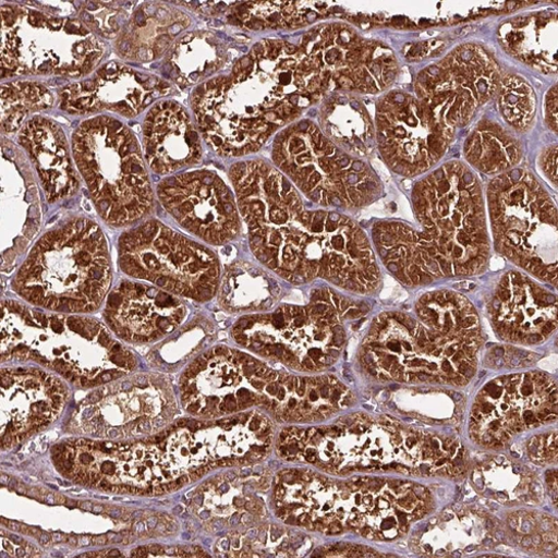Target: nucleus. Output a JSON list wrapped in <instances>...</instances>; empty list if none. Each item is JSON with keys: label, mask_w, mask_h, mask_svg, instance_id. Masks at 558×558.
Instances as JSON below:
<instances>
[{"label": "nucleus", "mask_w": 558, "mask_h": 558, "mask_svg": "<svg viewBox=\"0 0 558 558\" xmlns=\"http://www.w3.org/2000/svg\"><path fill=\"white\" fill-rule=\"evenodd\" d=\"M329 89V78L298 46L264 39L226 76L199 85L192 109L206 144L219 156L257 153Z\"/></svg>", "instance_id": "nucleus-1"}, {"label": "nucleus", "mask_w": 558, "mask_h": 558, "mask_svg": "<svg viewBox=\"0 0 558 558\" xmlns=\"http://www.w3.org/2000/svg\"><path fill=\"white\" fill-rule=\"evenodd\" d=\"M412 203L423 231L397 221L378 222L372 230L384 265L399 282L416 288L484 272L490 253L485 207L470 169L442 166L414 185Z\"/></svg>", "instance_id": "nucleus-2"}, {"label": "nucleus", "mask_w": 558, "mask_h": 558, "mask_svg": "<svg viewBox=\"0 0 558 558\" xmlns=\"http://www.w3.org/2000/svg\"><path fill=\"white\" fill-rule=\"evenodd\" d=\"M416 318L383 313L372 322V366L383 381L466 386L476 374L483 342L473 304L449 291L427 293Z\"/></svg>", "instance_id": "nucleus-3"}, {"label": "nucleus", "mask_w": 558, "mask_h": 558, "mask_svg": "<svg viewBox=\"0 0 558 558\" xmlns=\"http://www.w3.org/2000/svg\"><path fill=\"white\" fill-rule=\"evenodd\" d=\"M254 256L293 286L324 279L344 291L378 292L383 275L364 231L347 216L303 209L287 223L250 241Z\"/></svg>", "instance_id": "nucleus-4"}, {"label": "nucleus", "mask_w": 558, "mask_h": 558, "mask_svg": "<svg viewBox=\"0 0 558 558\" xmlns=\"http://www.w3.org/2000/svg\"><path fill=\"white\" fill-rule=\"evenodd\" d=\"M33 360L83 388L101 387L136 367L135 356L87 317L48 315L2 303V361Z\"/></svg>", "instance_id": "nucleus-5"}, {"label": "nucleus", "mask_w": 558, "mask_h": 558, "mask_svg": "<svg viewBox=\"0 0 558 558\" xmlns=\"http://www.w3.org/2000/svg\"><path fill=\"white\" fill-rule=\"evenodd\" d=\"M401 496L397 481L335 482L299 469L274 477L270 502L277 519L291 527L328 535L351 530L369 539H387L401 526Z\"/></svg>", "instance_id": "nucleus-6"}, {"label": "nucleus", "mask_w": 558, "mask_h": 558, "mask_svg": "<svg viewBox=\"0 0 558 558\" xmlns=\"http://www.w3.org/2000/svg\"><path fill=\"white\" fill-rule=\"evenodd\" d=\"M111 282V257L102 229L95 221L76 218L34 245L13 289L36 306L90 313L100 307Z\"/></svg>", "instance_id": "nucleus-7"}, {"label": "nucleus", "mask_w": 558, "mask_h": 558, "mask_svg": "<svg viewBox=\"0 0 558 558\" xmlns=\"http://www.w3.org/2000/svg\"><path fill=\"white\" fill-rule=\"evenodd\" d=\"M368 311L331 289L315 290L304 306L282 305L242 317L231 330L241 347L298 374H320L337 363L347 343L344 322Z\"/></svg>", "instance_id": "nucleus-8"}, {"label": "nucleus", "mask_w": 558, "mask_h": 558, "mask_svg": "<svg viewBox=\"0 0 558 558\" xmlns=\"http://www.w3.org/2000/svg\"><path fill=\"white\" fill-rule=\"evenodd\" d=\"M75 166L102 219L133 225L154 211L155 196L134 133L121 121L100 116L80 124L72 137Z\"/></svg>", "instance_id": "nucleus-9"}, {"label": "nucleus", "mask_w": 558, "mask_h": 558, "mask_svg": "<svg viewBox=\"0 0 558 558\" xmlns=\"http://www.w3.org/2000/svg\"><path fill=\"white\" fill-rule=\"evenodd\" d=\"M405 430L388 416L356 413L338 424L317 428L289 427L275 439L276 452L289 462L307 463L325 472L350 475L355 472H417L423 452L411 451Z\"/></svg>", "instance_id": "nucleus-10"}, {"label": "nucleus", "mask_w": 558, "mask_h": 558, "mask_svg": "<svg viewBox=\"0 0 558 558\" xmlns=\"http://www.w3.org/2000/svg\"><path fill=\"white\" fill-rule=\"evenodd\" d=\"M298 380L248 353L218 345L185 368L179 389L183 408L209 421L257 407L284 424Z\"/></svg>", "instance_id": "nucleus-11"}, {"label": "nucleus", "mask_w": 558, "mask_h": 558, "mask_svg": "<svg viewBox=\"0 0 558 558\" xmlns=\"http://www.w3.org/2000/svg\"><path fill=\"white\" fill-rule=\"evenodd\" d=\"M271 155L276 168L319 206L357 209L383 194L376 172L324 136L310 120L279 132Z\"/></svg>", "instance_id": "nucleus-12"}, {"label": "nucleus", "mask_w": 558, "mask_h": 558, "mask_svg": "<svg viewBox=\"0 0 558 558\" xmlns=\"http://www.w3.org/2000/svg\"><path fill=\"white\" fill-rule=\"evenodd\" d=\"M105 44L82 21L24 7L2 8V77L80 78L104 59Z\"/></svg>", "instance_id": "nucleus-13"}, {"label": "nucleus", "mask_w": 558, "mask_h": 558, "mask_svg": "<svg viewBox=\"0 0 558 558\" xmlns=\"http://www.w3.org/2000/svg\"><path fill=\"white\" fill-rule=\"evenodd\" d=\"M488 205L498 253L557 287V211L538 181L505 172L490 182Z\"/></svg>", "instance_id": "nucleus-14"}, {"label": "nucleus", "mask_w": 558, "mask_h": 558, "mask_svg": "<svg viewBox=\"0 0 558 558\" xmlns=\"http://www.w3.org/2000/svg\"><path fill=\"white\" fill-rule=\"evenodd\" d=\"M118 250L130 277L198 302L217 295L222 272L216 254L158 220L123 232Z\"/></svg>", "instance_id": "nucleus-15"}, {"label": "nucleus", "mask_w": 558, "mask_h": 558, "mask_svg": "<svg viewBox=\"0 0 558 558\" xmlns=\"http://www.w3.org/2000/svg\"><path fill=\"white\" fill-rule=\"evenodd\" d=\"M378 144L388 166L407 177L429 170L445 155L452 129L430 109L401 92L383 98L377 111Z\"/></svg>", "instance_id": "nucleus-16"}, {"label": "nucleus", "mask_w": 558, "mask_h": 558, "mask_svg": "<svg viewBox=\"0 0 558 558\" xmlns=\"http://www.w3.org/2000/svg\"><path fill=\"white\" fill-rule=\"evenodd\" d=\"M157 194L173 219L207 244L225 245L241 234L238 201L214 171L198 170L166 178L158 185Z\"/></svg>", "instance_id": "nucleus-17"}, {"label": "nucleus", "mask_w": 558, "mask_h": 558, "mask_svg": "<svg viewBox=\"0 0 558 558\" xmlns=\"http://www.w3.org/2000/svg\"><path fill=\"white\" fill-rule=\"evenodd\" d=\"M308 57L332 84L343 89L378 93L397 76V61L387 46L360 37L342 24L308 32L301 41Z\"/></svg>", "instance_id": "nucleus-18"}, {"label": "nucleus", "mask_w": 558, "mask_h": 558, "mask_svg": "<svg viewBox=\"0 0 558 558\" xmlns=\"http://www.w3.org/2000/svg\"><path fill=\"white\" fill-rule=\"evenodd\" d=\"M496 64L477 46H462L438 66V73L418 76V95L434 117L453 129L470 120L498 86Z\"/></svg>", "instance_id": "nucleus-19"}, {"label": "nucleus", "mask_w": 558, "mask_h": 558, "mask_svg": "<svg viewBox=\"0 0 558 558\" xmlns=\"http://www.w3.org/2000/svg\"><path fill=\"white\" fill-rule=\"evenodd\" d=\"M170 90L171 85L156 75L111 62L88 78L64 87L60 93L61 109L75 116L109 111L134 118L169 96Z\"/></svg>", "instance_id": "nucleus-20"}, {"label": "nucleus", "mask_w": 558, "mask_h": 558, "mask_svg": "<svg viewBox=\"0 0 558 558\" xmlns=\"http://www.w3.org/2000/svg\"><path fill=\"white\" fill-rule=\"evenodd\" d=\"M500 339L538 344L557 328V299L521 271H509L498 283L488 305Z\"/></svg>", "instance_id": "nucleus-21"}, {"label": "nucleus", "mask_w": 558, "mask_h": 558, "mask_svg": "<svg viewBox=\"0 0 558 558\" xmlns=\"http://www.w3.org/2000/svg\"><path fill=\"white\" fill-rule=\"evenodd\" d=\"M185 307L173 294L157 287L123 281L108 298L105 318L121 339L149 343L172 333Z\"/></svg>", "instance_id": "nucleus-22"}, {"label": "nucleus", "mask_w": 558, "mask_h": 558, "mask_svg": "<svg viewBox=\"0 0 558 558\" xmlns=\"http://www.w3.org/2000/svg\"><path fill=\"white\" fill-rule=\"evenodd\" d=\"M2 269L27 248L40 223L39 197L17 150L2 148Z\"/></svg>", "instance_id": "nucleus-23"}, {"label": "nucleus", "mask_w": 558, "mask_h": 558, "mask_svg": "<svg viewBox=\"0 0 558 558\" xmlns=\"http://www.w3.org/2000/svg\"><path fill=\"white\" fill-rule=\"evenodd\" d=\"M144 148L153 171L170 174L203 157L199 132L190 114L173 101L157 104L144 122Z\"/></svg>", "instance_id": "nucleus-24"}, {"label": "nucleus", "mask_w": 558, "mask_h": 558, "mask_svg": "<svg viewBox=\"0 0 558 558\" xmlns=\"http://www.w3.org/2000/svg\"><path fill=\"white\" fill-rule=\"evenodd\" d=\"M19 144L35 167L46 198L57 203L80 189V177L63 130L51 119L35 117L20 130Z\"/></svg>", "instance_id": "nucleus-25"}, {"label": "nucleus", "mask_w": 558, "mask_h": 558, "mask_svg": "<svg viewBox=\"0 0 558 558\" xmlns=\"http://www.w3.org/2000/svg\"><path fill=\"white\" fill-rule=\"evenodd\" d=\"M192 20L167 5L140 7L116 40L119 56L129 61L151 62L171 49Z\"/></svg>", "instance_id": "nucleus-26"}, {"label": "nucleus", "mask_w": 558, "mask_h": 558, "mask_svg": "<svg viewBox=\"0 0 558 558\" xmlns=\"http://www.w3.org/2000/svg\"><path fill=\"white\" fill-rule=\"evenodd\" d=\"M283 288L260 267L245 260L227 266L221 274L217 298L231 313H265L281 300Z\"/></svg>", "instance_id": "nucleus-27"}, {"label": "nucleus", "mask_w": 558, "mask_h": 558, "mask_svg": "<svg viewBox=\"0 0 558 558\" xmlns=\"http://www.w3.org/2000/svg\"><path fill=\"white\" fill-rule=\"evenodd\" d=\"M226 60V43L211 32L196 31L174 41L165 59L162 72L174 83L190 86L213 76Z\"/></svg>", "instance_id": "nucleus-28"}, {"label": "nucleus", "mask_w": 558, "mask_h": 558, "mask_svg": "<svg viewBox=\"0 0 558 558\" xmlns=\"http://www.w3.org/2000/svg\"><path fill=\"white\" fill-rule=\"evenodd\" d=\"M320 124L344 151L364 157L374 140V125L364 107L345 96L332 97L322 108Z\"/></svg>", "instance_id": "nucleus-29"}, {"label": "nucleus", "mask_w": 558, "mask_h": 558, "mask_svg": "<svg viewBox=\"0 0 558 558\" xmlns=\"http://www.w3.org/2000/svg\"><path fill=\"white\" fill-rule=\"evenodd\" d=\"M291 527V526H290ZM277 524H260L247 530L243 537L231 532L223 537L220 547L236 550L238 557H300L305 550L306 538L301 532Z\"/></svg>", "instance_id": "nucleus-30"}, {"label": "nucleus", "mask_w": 558, "mask_h": 558, "mask_svg": "<svg viewBox=\"0 0 558 558\" xmlns=\"http://www.w3.org/2000/svg\"><path fill=\"white\" fill-rule=\"evenodd\" d=\"M54 97L37 82L16 81L2 85V129L4 132L21 130L31 113L53 107Z\"/></svg>", "instance_id": "nucleus-31"}, {"label": "nucleus", "mask_w": 558, "mask_h": 558, "mask_svg": "<svg viewBox=\"0 0 558 558\" xmlns=\"http://www.w3.org/2000/svg\"><path fill=\"white\" fill-rule=\"evenodd\" d=\"M238 19L251 29L298 27L313 22L317 12L305 2H251L240 7Z\"/></svg>", "instance_id": "nucleus-32"}, {"label": "nucleus", "mask_w": 558, "mask_h": 558, "mask_svg": "<svg viewBox=\"0 0 558 558\" xmlns=\"http://www.w3.org/2000/svg\"><path fill=\"white\" fill-rule=\"evenodd\" d=\"M464 151L470 162L486 173L502 172L517 165L521 156L513 140L496 134H475L466 143Z\"/></svg>", "instance_id": "nucleus-33"}, {"label": "nucleus", "mask_w": 558, "mask_h": 558, "mask_svg": "<svg viewBox=\"0 0 558 558\" xmlns=\"http://www.w3.org/2000/svg\"><path fill=\"white\" fill-rule=\"evenodd\" d=\"M500 105L505 118L517 128H526L535 112V97L531 86L517 76H507L501 83Z\"/></svg>", "instance_id": "nucleus-34"}, {"label": "nucleus", "mask_w": 558, "mask_h": 558, "mask_svg": "<svg viewBox=\"0 0 558 558\" xmlns=\"http://www.w3.org/2000/svg\"><path fill=\"white\" fill-rule=\"evenodd\" d=\"M130 13L116 2H86L81 12L82 23L93 33L112 38L120 35Z\"/></svg>", "instance_id": "nucleus-35"}, {"label": "nucleus", "mask_w": 558, "mask_h": 558, "mask_svg": "<svg viewBox=\"0 0 558 558\" xmlns=\"http://www.w3.org/2000/svg\"><path fill=\"white\" fill-rule=\"evenodd\" d=\"M542 167L548 179L557 185V147L546 151L542 158Z\"/></svg>", "instance_id": "nucleus-36"}, {"label": "nucleus", "mask_w": 558, "mask_h": 558, "mask_svg": "<svg viewBox=\"0 0 558 558\" xmlns=\"http://www.w3.org/2000/svg\"><path fill=\"white\" fill-rule=\"evenodd\" d=\"M547 118L550 128L557 131V86L550 90L548 96Z\"/></svg>", "instance_id": "nucleus-37"}, {"label": "nucleus", "mask_w": 558, "mask_h": 558, "mask_svg": "<svg viewBox=\"0 0 558 558\" xmlns=\"http://www.w3.org/2000/svg\"><path fill=\"white\" fill-rule=\"evenodd\" d=\"M100 472L107 478L112 477L117 481L119 478V471H118L117 464L113 461H110V460L104 461L101 464V468H100Z\"/></svg>", "instance_id": "nucleus-38"}, {"label": "nucleus", "mask_w": 558, "mask_h": 558, "mask_svg": "<svg viewBox=\"0 0 558 558\" xmlns=\"http://www.w3.org/2000/svg\"><path fill=\"white\" fill-rule=\"evenodd\" d=\"M93 461H95V458H93V456L86 450H84L80 456V462L83 464V466H89Z\"/></svg>", "instance_id": "nucleus-39"}, {"label": "nucleus", "mask_w": 558, "mask_h": 558, "mask_svg": "<svg viewBox=\"0 0 558 558\" xmlns=\"http://www.w3.org/2000/svg\"><path fill=\"white\" fill-rule=\"evenodd\" d=\"M149 554L150 553H149L148 547L143 546V547H138L137 549L132 550L131 556L142 558V557H148Z\"/></svg>", "instance_id": "nucleus-40"}, {"label": "nucleus", "mask_w": 558, "mask_h": 558, "mask_svg": "<svg viewBox=\"0 0 558 558\" xmlns=\"http://www.w3.org/2000/svg\"><path fill=\"white\" fill-rule=\"evenodd\" d=\"M149 553L157 556V555H165L166 549L160 545H150L148 546Z\"/></svg>", "instance_id": "nucleus-41"}, {"label": "nucleus", "mask_w": 558, "mask_h": 558, "mask_svg": "<svg viewBox=\"0 0 558 558\" xmlns=\"http://www.w3.org/2000/svg\"><path fill=\"white\" fill-rule=\"evenodd\" d=\"M107 543L108 538L106 536H99L92 539L93 545L105 546Z\"/></svg>", "instance_id": "nucleus-42"}, {"label": "nucleus", "mask_w": 558, "mask_h": 558, "mask_svg": "<svg viewBox=\"0 0 558 558\" xmlns=\"http://www.w3.org/2000/svg\"><path fill=\"white\" fill-rule=\"evenodd\" d=\"M65 449H66V445L65 444L57 445V446L53 447L52 453H53V456H57V454H60V453L64 452Z\"/></svg>", "instance_id": "nucleus-43"}, {"label": "nucleus", "mask_w": 558, "mask_h": 558, "mask_svg": "<svg viewBox=\"0 0 558 558\" xmlns=\"http://www.w3.org/2000/svg\"><path fill=\"white\" fill-rule=\"evenodd\" d=\"M68 500L69 499L63 494L56 495V502H58L60 505H66Z\"/></svg>", "instance_id": "nucleus-44"}, {"label": "nucleus", "mask_w": 558, "mask_h": 558, "mask_svg": "<svg viewBox=\"0 0 558 558\" xmlns=\"http://www.w3.org/2000/svg\"><path fill=\"white\" fill-rule=\"evenodd\" d=\"M78 507L86 511H89L93 509L92 502H89V501H80Z\"/></svg>", "instance_id": "nucleus-45"}, {"label": "nucleus", "mask_w": 558, "mask_h": 558, "mask_svg": "<svg viewBox=\"0 0 558 558\" xmlns=\"http://www.w3.org/2000/svg\"><path fill=\"white\" fill-rule=\"evenodd\" d=\"M21 524L16 523V522H9V525L8 527L13 531V532H21Z\"/></svg>", "instance_id": "nucleus-46"}, {"label": "nucleus", "mask_w": 558, "mask_h": 558, "mask_svg": "<svg viewBox=\"0 0 558 558\" xmlns=\"http://www.w3.org/2000/svg\"><path fill=\"white\" fill-rule=\"evenodd\" d=\"M51 541V536L49 534H40L39 542L41 544H48Z\"/></svg>", "instance_id": "nucleus-47"}, {"label": "nucleus", "mask_w": 558, "mask_h": 558, "mask_svg": "<svg viewBox=\"0 0 558 558\" xmlns=\"http://www.w3.org/2000/svg\"><path fill=\"white\" fill-rule=\"evenodd\" d=\"M3 544L5 546V549L9 550L10 553H12V555L15 554L14 551V548H13V545L10 544V542L8 539H4L3 541Z\"/></svg>", "instance_id": "nucleus-48"}, {"label": "nucleus", "mask_w": 558, "mask_h": 558, "mask_svg": "<svg viewBox=\"0 0 558 558\" xmlns=\"http://www.w3.org/2000/svg\"><path fill=\"white\" fill-rule=\"evenodd\" d=\"M108 557H111V558H114V557H122V554L119 549H112L109 554H108Z\"/></svg>", "instance_id": "nucleus-49"}, {"label": "nucleus", "mask_w": 558, "mask_h": 558, "mask_svg": "<svg viewBox=\"0 0 558 558\" xmlns=\"http://www.w3.org/2000/svg\"><path fill=\"white\" fill-rule=\"evenodd\" d=\"M52 539H53L54 542H57V543H61V542L66 541V539H65V537H64L63 535H61V534H56V535H53V538H52Z\"/></svg>", "instance_id": "nucleus-50"}, {"label": "nucleus", "mask_w": 558, "mask_h": 558, "mask_svg": "<svg viewBox=\"0 0 558 558\" xmlns=\"http://www.w3.org/2000/svg\"><path fill=\"white\" fill-rule=\"evenodd\" d=\"M11 480H12V478H11L10 476H8V475H2V485H5V486L10 485Z\"/></svg>", "instance_id": "nucleus-51"}, {"label": "nucleus", "mask_w": 558, "mask_h": 558, "mask_svg": "<svg viewBox=\"0 0 558 558\" xmlns=\"http://www.w3.org/2000/svg\"><path fill=\"white\" fill-rule=\"evenodd\" d=\"M522 545H523L524 547H530V546H532V545H533L532 538H530V537L524 538V539H523V542H522Z\"/></svg>", "instance_id": "nucleus-52"}, {"label": "nucleus", "mask_w": 558, "mask_h": 558, "mask_svg": "<svg viewBox=\"0 0 558 558\" xmlns=\"http://www.w3.org/2000/svg\"><path fill=\"white\" fill-rule=\"evenodd\" d=\"M28 535L37 537L40 535V531L37 529H29Z\"/></svg>", "instance_id": "nucleus-53"}, {"label": "nucleus", "mask_w": 558, "mask_h": 558, "mask_svg": "<svg viewBox=\"0 0 558 558\" xmlns=\"http://www.w3.org/2000/svg\"><path fill=\"white\" fill-rule=\"evenodd\" d=\"M17 492L21 493V494H26V487L24 484H19V486L16 487Z\"/></svg>", "instance_id": "nucleus-54"}, {"label": "nucleus", "mask_w": 558, "mask_h": 558, "mask_svg": "<svg viewBox=\"0 0 558 558\" xmlns=\"http://www.w3.org/2000/svg\"><path fill=\"white\" fill-rule=\"evenodd\" d=\"M28 532H29V527H27L26 525H23L21 526V533L22 534H25V535H28Z\"/></svg>", "instance_id": "nucleus-55"}, {"label": "nucleus", "mask_w": 558, "mask_h": 558, "mask_svg": "<svg viewBox=\"0 0 558 558\" xmlns=\"http://www.w3.org/2000/svg\"><path fill=\"white\" fill-rule=\"evenodd\" d=\"M109 436H110L111 439H116V438L119 437V432L112 430V432L109 433Z\"/></svg>", "instance_id": "nucleus-56"}, {"label": "nucleus", "mask_w": 558, "mask_h": 558, "mask_svg": "<svg viewBox=\"0 0 558 558\" xmlns=\"http://www.w3.org/2000/svg\"><path fill=\"white\" fill-rule=\"evenodd\" d=\"M19 484L20 483L16 480L12 478L11 483H10V486H11V488H16L19 486Z\"/></svg>", "instance_id": "nucleus-57"}, {"label": "nucleus", "mask_w": 558, "mask_h": 558, "mask_svg": "<svg viewBox=\"0 0 558 558\" xmlns=\"http://www.w3.org/2000/svg\"><path fill=\"white\" fill-rule=\"evenodd\" d=\"M66 505L69 507H76V506H78L77 501H75V500H68Z\"/></svg>", "instance_id": "nucleus-58"}, {"label": "nucleus", "mask_w": 558, "mask_h": 558, "mask_svg": "<svg viewBox=\"0 0 558 558\" xmlns=\"http://www.w3.org/2000/svg\"><path fill=\"white\" fill-rule=\"evenodd\" d=\"M68 542L72 545V546H76L77 545V539L74 538V537H71L68 539Z\"/></svg>", "instance_id": "nucleus-59"}, {"label": "nucleus", "mask_w": 558, "mask_h": 558, "mask_svg": "<svg viewBox=\"0 0 558 558\" xmlns=\"http://www.w3.org/2000/svg\"><path fill=\"white\" fill-rule=\"evenodd\" d=\"M104 509L102 506H96V507H93V510L96 511V513H100V511Z\"/></svg>", "instance_id": "nucleus-60"}, {"label": "nucleus", "mask_w": 558, "mask_h": 558, "mask_svg": "<svg viewBox=\"0 0 558 558\" xmlns=\"http://www.w3.org/2000/svg\"><path fill=\"white\" fill-rule=\"evenodd\" d=\"M11 539H12L13 542H15L16 544L22 543V541H21V539H19V537H17V536H15V535H12V536H11Z\"/></svg>", "instance_id": "nucleus-61"}, {"label": "nucleus", "mask_w": 558, "mask_h": 558, "mask_svg": "<svg viewBox=\"0 0 558 558\" xmlns=\"http://www.w3.org/2000/svg\"><path fill=\"white\" fill-rule=\"evenodd\" d=\"M17 556H19V557H24V556H25V550H24L23 548H20V549L17 550Z\"/></svg>", "instance_id": "nucleus-62"}]
</instances>
